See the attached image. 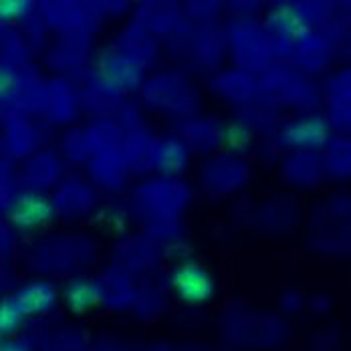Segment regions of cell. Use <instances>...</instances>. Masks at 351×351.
<instances>
[{
  "instance_id": "1",
  "label": "cell",
  "mask_w": 351,
  "mask_h": 351,
  "mask_svg": "<svg viewBox=\"0 0 351 351\" xmlns=\"http://www.w3.org/2000/svg\"><path fill=\"white\" fill-rule=\"evenodd\" d=\"M192 190L178 178H158L140 184L132 194V212L145 220L149 234L168 230L180 222L182 212L190 204Z\"/></svg>"
},
{
  "instance_id": "2",
  "label": "cell",
  "mask_w": 351,
  "mask_h": 351,
  "mask_svg": "<svg viewBox=\"0 0 351 351\" xmlns=\"http://www.w3.org/2000/svg\"><path fill=\"white\" fill-rule=\"evenodd\" d=\"M141 97L147 109L178 121L194 117L200 104V93L194 83L178 71L158 73L152 79H145L141 85Z\"/></svg>"
},
{
  "instance_id": "3",
  "label": "cell",
  "mask_w": 351,
  "mask_h": 351,
  "mask_svg": "<svg viewBox=\"0 0 351 351\" xmlns=\"http://www.w3.org/2000/svg\"><path fill=\"white\" fill-rule=\"evenodd\" d=\"M263 79L256 81L258 93L265 106L293 107L307 111L317 104V91L313 83L297 69L289 67H267Z\"/></svg>"
},
{
  "instance_id": "4",
  "label": "cell",
  "mask_w": 351,
  "mask_h": 351,
  "mask_svg": "<svg viewBox=\"0 0 351 351\" xmlns=\"http://www.w3.org/2000/svg\"><path fill=\"white\" fill-rule=\"evenodd\" d=\"M226 45L230 47V53L234 55L239 69L252 73V71H265L273 59V49L269 43V36L265 33V27H258L254 21H234V25L226 31Z\"/></svg>"
},
{
  "instance_id": "5",
  "label": "cell",
  "mask_w": 351,
  "mask_h": 351,
  "mask_svg": "<svg viewBox=\"0 0 351 351\" xmlns=\"http://www.w3.org/2000/svg\"><path fill=\"white\" fill-rule=\"evenodd\" d=\"M202 188L210 196H230L243 190L250 180V166L232 152H216L198 172Z\"/></svg>"
},
{
  "instance_id": "6",
  "label": "cell",
  "mask_w": 351,
  "mask_h": 351,
  "mask_svg": "<svg viewBox=\"0 0 351 351\" xmlns=\"http://www.w3.org/2000/svg\"><path fill=\"white\" fill-rule=\"evenodd\" d=\"M172 293L186 305H206L214 301L218 285L210 271L198 261H182L170 273Z\"/></svg>"
},
{
  "instance_id": "7",
  "label": "cell",
  "mask_w": 351,
  "mask_h": 351,
  "mask_svg": "<svg viewBox=\"0 0 351 351\" xmlns=\"http://www.w3.org/2000/svg\"><path fill=\"white\" fill-rule=\"evenodd\" d=\"M53 204L55 216L63 220H83L97 208L99 196L91 182L83 178H67L61 180L55 188L53 198H49Z\"/></svg>"
},
{
  "instance_id": "8",
  "label": "cell",
  "mask_w": 351,
  "mask_h": 351,
  "mask_svg": "<svg viewBox=\"0 0 351 351\" xmlns=\"http://www.w3.org/2000/svg\"><path fill=\"white\" fill-rule=\"evenodd\" d=\"M329 125L319 115H301L277 130V143L287 152H317L329 140Z\"/></svg>"
},
{
  "instance_id": "9",
  "label": "cell",
  "mask_w": 351,
  "mask_h": 351,
  "mask_svg": "<svg viewBox=\"0 0 351 351\" xmlns=\"http://www.w3.org/2000/svg\"><path fill=\"white\" fill-rule=\"evenodd\" d=\"M180 140L186 143L190 154L210 158L226 141V128L218 121V117H190L180 121L178 134Z\"/></svg>"
},
{
  "instance_id": "10",
  "label": "cell",
  "mask_w": 351,
  "mask_h": 351,
  "mask_svg": "<svg viewBox=\"0 0 351 351\" xmlns=\"http://www.w3.org/2000/svg\"><path fill=\"white\" fill-rule=\"evenodd\" d=\"M121 93L123 91H119L107 77L99 73L85 79L83 89L77 93V99L79 107L95 115V119H107L109 113H117V109L123 104Z\"/></svg>"
},
{
  "instance_id": "11",
  "label": "cell",
  "mask_w": 351,
  "mask_h": 351,
  "mask_svg": "<svg viewBox=\"0 0 351 351\" xmlns=\"http://www.w3.org/2000/svg\"><path fill=\"white\" fill-rule=\"evenodd\" d=\"M85 166H87L89 178H91V184L109 190V192L123 188V184L130 176L128 164L121 154V145L111 147V149L93 152L89 156V160L85 162Z\"/></svg>"
},
{
  "instance_id": "12",
  "label": "cell",
  "mask_w": 351,
  "mask_h": 351,
  "mask_svg": "<svg viewBox=\"0 0 351 351\" xmlns=\"http://www.w3.org/2000/svg\"><path fill=\"white\" fill-rule=\"evenodd\" d=\"M282 178L301 190L317 188L323 178V162L315 152H289L282 162Z\"/></svg>"
},
{
  "instance_id": "13",
  "label": "cell",
  "mask_w": 351,
  "mask_h": 351,
  "mask_svg": "<svg viewBox=\"0 0 351 351\" xmlns=\"http://www.w3.org/2000/svg\"><path fill=\"white\" fill-rule=\"evenodd\" d=\"M214 95L222 97L228 104L234 106H246L258 95L256 79L252 73H246L241 69H228L222 73H216L210 81Z\"/></svg>"
},
{
  "instance_id": "14",
  "label": "cell",
  "mask_w": 351,
  "mask_h": 351,
  "mask_svg": "<svg viewBox=\"0 0 351 351\" xmlns=\"http://www.w3.org/2000/svg\"><path fill=\"white\" fill-rule=\"evenodd\" d=\"M295 63L301 67V73H319L331 65V43L319 33L303 31L297 36L293 47Z\"/></svg>"
},
{
  "instance_id": "15",
  "label": "cell",
  "mask_w": 351,
  "mask_h": 351,
  "mask_svg": "<svg viewBox=\"0 0 351 351\" xmlns=\"http://www.w3.org/2000/svg\"><path fill=\"white\" fill-rule=\"evenodd\" d=\"M99 289V303L109 309H128L136 301V281L121 273L117 267H109L97 279Z\"/></svg>"
},
{
  "instance_id": "16",
  "label": "cell",
  "mask_w": 351,
  "mask_h": 351,
  "mask_svg": "<svg viewBox=\"0 0 351 351\" xmlns=\"http://www.w3.org/2000/svg\"><path fill=\"white\" fill-rule=\"evenodd\" d=\"M55 218L53 204L40 192H25L14 200L10 210V220L23 230H35Z\"/></svg>"
},
{
  "instance_id": "17",
  "label": "cell",
  "mask_w": 351,
  "mask_h": 351,
  "mask_svg": "<svg viewBox=\"0 0 351 351\" xmlns=\"http://www.w3.org/2000/svg\"><path fill=\"white\" fill-rule=\"evenodd\" d=\"M16 307L25 317L47 315L59 303V291L51 281H31L12 295Z\"/></svg>"
},
{
  "instance_id": "18",
  "label": "cell",
  "mask_w": 351,
  "mask_h": 351,
  "mask_svg": "<svg viewBox=\"0 0 351 351\" xmlns=\"http://www.w3.org/2000/svg\"><path fill=\"white\" fill-rule=\"evenodd\" d=\"M190 149L178 136L168 138H156L154 145V160H152V170L160 172L166 178H178L182 172L188 170L190 164Z\"/></svg>"
},
{
  "instance_id": "19",
  "label": "cell",
  "mask_w": 351,
  "mask_h": 351,
  "mask_svg": "<svg viewBox=\"0 0 351 351\" xmlns=\"http://www.w3.org/2000/svg\"><path fill=\"white\" fill-rule=\"evenodd\" d=\"M101 75L107 77L119 91L140 89V85L145 81V69H141L136 61L115 49L107 53L106 63H101Z\"/></svg>"
},
{
  "instance_id": "20",
  "label": "cell",
  "mask_w": 351,
  "mask_h": 351,
  "mask_svg": "<svg viewBox=\"0 0 351 351\" xmlns=\"http://www.w3.org/2000/svg\"><path fill=\"white\" fill-rule=\"evenodd\" d=\"M117 38L119 40L115 45V51L136 61L141 69L147 71V67L156 61V38L145 33L138 23L128 27Z\"/></svg>"
},
{
  "instance_id": "21",
  "label": "cell",
  "mask_w": 351,
  "mask_h": 351,
  "mask_svg": "<svg viewBox=\"0 0 351 351\" xmlns=\"http://www.w3.org/2000/svg\"><path fill=\"white\" fill-rule=\"evenodd\" d=\"M45 107L51 113V119L55 123H69L75 119L77 109H79V99H77V91L73 89L63 79H57L51 89L47 91V99H45Z\"/></svg>"
},
{
  "instance_id": "22",
  "label": "cell",
  "mask_w": 351,
  "mask_h": 351,
  "mask_svg": "<svg viewBox=\"0 0 351 351\" xmlns=\"http://www.w3.org/2000/svg\"><path fill=\"white\" fill-rule=\"evenodd\" d=\"M138 25L152 36L170 35L180 27V16L172 4H145L140 8Z\"/></svg>"
},
{
  "instance_id": "23",
  "label": "cell",
  "mask_w": 351,
  "mask_h": 351,
  "mask_svg": "<svg viewBox=\"0 0 351 351\" xmlns=\"http://www.w3.org/2000/svg\"><path fill=\"white\" fill-rule=\"evenodd\" d=\"M63 299L73 313L81 315L91 307L99 305V289L97 281L91 277H73L63 291Z\"/></svg>"
},
{
  "instance_id": "24",
  "label": "cell",
  "mask_w": 351,
  "mask_h": 351,
  "mask_svg": "<svg viewBox=\"0 0 351 351\" xmlns=\"http://www.w3.org/2000/svg\"><path fill=\"white\" fill-rule=\"evenodd\" d=\"M194 45V55L198 63L202 65H218L222 59V53L226 49V36L218 33L210 23L198 27L194 35H190Z\"/></svg>"
},
{
  "instance_id": "25",
  "label": "cell",
  "mask_w": 351,
  "mask_h": 351,
  "mask_svg": "<svg viewBox=\"0 0 351 351\" xmlns=\"http://www.w3.org/2000/svg\"><path fill=\"white\" fill-rule=\"evenodd\" d=\"M325 156H321L323 172L329 178H348L350 176V141L346 136L335 134L325 141Z\"/></svg>"
},
{
  "instance_id": "26",
  "label": "cell",
  "mask_w": 351,
  "mask_h": 351,
  "mask_svg": "<svg viewBox=\"0 0 351 351\" xmlns=\"http://www.w3.org/2000/svg\"><path fill=\"white\" fill-rule=\"evenodd\" d=\"M63 152L75 164H85L91 156V147L85 136V130H71L63 140Z\"/></svg>"
},
{
  "instance_id": "27",
  "label": "cell",
  "mask_w": 351,
  "mask_h": 351,
  "mask_svg": "<svg viewBox=\"0 0 351 351\" xmlns=\"http://www.w3.org/2000/svg\"><path fill=\"white\" fill-rule=\"evenodd\" d=\"M25 321V315L21 313V309L16 307L14 299H0V335H10L14 333L21 323Z\"/></svg>"
},
{
  "instance_id": "28",
  "label": "cell",
  "mask_w": 351,
  "mask_h": 351,
  "mask_svg": "<svg viewBox=\"0 0 351 351\" xmlns=\"http://www.w3.org/2000/svg\"><path fill=\"white\" fill-rule=\"evenodd\" d=\"M33 10L31 2H23V0H0V21L8 23V21H19L23 16H27Z\"/></svg>"
},
{
  "instance_id": "29",
  "label": "cell",
  "mask_w": 351,
  "mask_h": 351,
  "mask_svg": "<svg viewBox=\"0 0 351 351\" xmlns=\"http://www.w3.org/2000/svg\"><path fill=\"white\" fill-rule=\"evenodd\" d=\"M279 305H281L282 311H287V313H297L303 307V295L299 291H295V289H289L281 295Z\"/></svg>"
},
{
  "instance_id": "30",
  "label": "cell",
  "mask_w": 351,
  "mask_h": 351,
  "mask_svg": "<svg viewBox=\"0 0 351 351\" xmlns=\"http://www.w3.org/2000/svg\"><path fill=\"white\" fill-rule=\"evenodd\" d=\"M0 351H31L27 343L23 341H6V343H0Z\"/></svg>"
}]
</instances>
